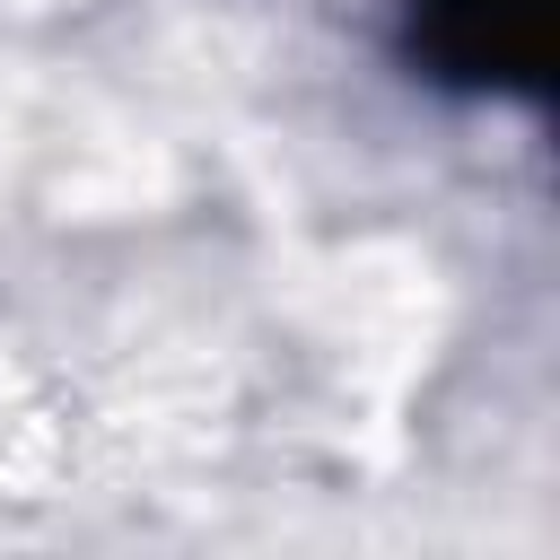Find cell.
<instances>
[{"label":"cell","mask_w":560,"mask_h":560,"mask_svg":"<svg viewBox=\"0 0 560 560\" xmlns=\"http://www.w3.org/2000/svg\"><path fill=\"white\" fill-rule=\"evenodd\" d=\"M542 18V0H411V52L455 88H534Z\"/></svg>","instance_id":"1"}]
</instances>
